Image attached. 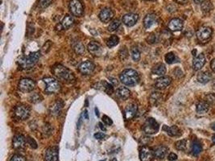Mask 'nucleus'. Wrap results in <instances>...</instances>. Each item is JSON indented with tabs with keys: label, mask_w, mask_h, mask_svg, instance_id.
<instances>
[{
	"label": "nucleus",
	"mask_w": 215,
	"mask_h": 161,
	"mask_svg": "<svg viewBox=\"0 0 215 161\" xmlns=\"http://www.w3.org/2000/svg\"><path fill=\"white\" fill-rule=\"evenodd\" d=\"M138 20H139V16H138L137 14L129 13L126 14V15L123 17V23L126 26L132 27L136 24Z\"/></svg>",
	"instance_id": "nucleus-14"
},
{
	"label": "nucleus",
	"mask_w": 215,
	"mask_h": 161,
	"mask_svg": "<svg viewBox=\"0 0 215 161\" xmlns=\"http://www.w3.org/2000/svg\"><path fill=\"white\" fill-rule=\"evenodd\" d=\"M59 148L57 147L48 148L45 152V161H58Z\"/></svg>",
	"instance_id": "nucleus-11"
},
{
	"label": "nucleus",
	"mask_w": 215,
	"mask_h": 161,
	"mask_svg": "<svg viewBox=\"0 0 215 161\" xmlns=\"http://www.w3.org/2000/svg\"><path fill=\"white\" fill-rule=\"evenodd\" d=\"M94 68H95V66H94L93 62L89 61H86L81 64L80 66H79L78 69L84 75H89V74H91L93 73V71L94 70Z\"/></svg>",
	"instance_id": "nucleus-12"
},
{
	"label": "nucleus",
	"mask_w": 215,
	"mask_h": 161,
	"mask_svg": "<svg viewBox=\"0 0 215 161\" xmlns=\"http://www.w3.org/2000/svg\"><path fill=\"white\" fill-rule=\"evenodd\" d=\"M95 114L97 116H98H98H99V111H98V108H97V107H96V108H95Z\"/></svg>",
	"instance_id": "nucleus-59"
},
{
	"label": "nucleus",
	"mask_w": 215,
	"mask_h": 161,
	"mask_svg": "<svg viewBox=\"0 0 215 161\" xmlns=\"http://www.w3.org/2000/svg\"><path fill=\"white\" fill-rule=\"evenodd\" d=\"M163 130L164 131L167 132V134L170 136L175 137V136H180L181 135V131L180 129L177 127L176 126H164Z\"/></svg>",
	"instance_id": "nucleus-23"
},
{
	"label": "nucleus",
	"mask_w": 215,
	"mask_h": 161,
	"mask_svg": "<svg viewBox=\"0 0 215 161\" xmlns=\"http://www.w3.org/2000/svg\"><path fill=\"white\" fill-rule=\"evenodd\" d=\"M114 17V12L110 8L102 9L99 13V19L102 22L108 23L110 22Z\"/></svg>",
	"instance_id": "nucleus-16"
},
{
	"label": "nucleus",
	"mask_w": 215,
	"mask_h": 161,
	"mask_svg": "<svg viewBox=\"0 0 215 161\" xmlns=\"http://www.w3.org/2000/svg\"><path fill=\"white\" fill-rule=\"evenodd\" d=\"M105 134H103V133L102 132H97L96 134H94V138L97 139H102L105 138Z\"/></svg>",
	"instance_id": "nucleus-51"
},
{
	"label": "nucleus",
	"mask_w": 215,
	"mask_h": 161,
	"mask_svg": "<svg viewBox=\"0 0 215 161\" xmlns=\"http://www.w3.org/2000/svg\"><path fill=\"white\" fill-rule=\"evenodd\" d=\"M171 82H172V78L170 77H162L156 80L155 85L157 89H164L168 87L171 84Z\"/></svg>",
	"instance_id": "nucleus-19"
},
{
	"label": "nucleus",
	"mask_w": 215,
	"mask_h": 161,
	"mask_svg": "<svg viewBox=\"0 0 215 161\" xmlns=\"http://www.w3.org/2000/svg\"><path fill=\"white\" fill-rule=\"evenodd\" d=\"M18 87L20 91L24 92V93H29L35 89L36 82L32 79L23 78L20 80Z\"/></svg>",
	"instance_id": "nucleus-6"
},
{
	"label": "nucleus",
	"mask_w": 215,
	"mask_h": 161,
	"mask_svg": "<svg viewBox=\"0 0 215 161\" xmlns=\"http://www.w3.org/2000/svg\"><path fill=\"white\" fill-rule=\"evenodd\" d=\"M73 49L74 50V52H76L77 54L78 55H82L85 51V46L83 45L81 42L77 41L73 44Z\"/></svg>",
	"instance_id": "nucleus-32"
},
{
	"label": "nucleus",
	"mask_w": 215,
	"mask_h": 161,
	"mask_svg": "<svg viewBox=\"0 0 215 161\" xmlns=\"http://www.w3.org/2000/svg\"><path fill=\"white\" fill-rule=\"evenodd\" d=\"M43 134H47V133H48V134H49V135H50V134L52 133V127H51L50 125L45 124L44 126H43Z\"/></svg>",
	"instance_id": "nucleus-48"
},
{
	"label": "nucleus",
	"mask_w": 215,
	"mask_h": 161,
	"mask_svg": "<svg viewBox=\"0 0 215 161\" xmlns=\"http://www.w3.org/2000/svg\"><path fill=\"white\" fill-rule=\"evenodd\" d=\"M183 22L180 19H172L168 23V29L172 32H179L182 30Z\"/></svg>",
	"instance_id": "nucleus-20"
},
{
	"label": "nucleus",
	"mask_w": 215,
	"mask_h": 161,
	"mask_svg": "<svg viewBox=\"0 0 215 161\" xmlns=\"http://www.w3.org/2000/svg\"><path fill=\"white\" fill-rule=\"evenodd\" d=\"M119 79L123 84L127 86H135L138 84L139 80L138 73L131 69L123 70L120 74Z\"/></svg>",
	"instance_id": "nucleus-2"
},
{
	"label": "nucleus",
	"mask_w": 215,
	"mask_h": 161,
	"mask_svg": "<svg viewBox=\"0 0 215 161\" xmlns=\"http://www.w3.org/2000/svg\"><path fill=\"white\" fill-rule=\"evenodd\" d=\"M194 1L197 4H201V3H202V2H204V0H194Z\"/></svg>",
	"instance_id": "nucleus-58"
},
{
	"label": "nucleus",
	"mask_w": 215,
	"mask_h": 161,
	"mask_svg": "<svg viewBox=\"0 0 215 161\" xmlns=\"http://www.w3.org/2000/svg\"><path fill=\"white\" fill-rule=\"evenodd\" d=\"M138 111V107L135 103H130L127 105L124 110V117L126 120L132 119Z\"/></svg>",
	"instance_id": "nucleus-13"
},
{
	"label": "nucleus",
	"mask_w": 215,
	"mask_h": 161,
	"mask_svg": "<svg viewBox=\"0 0 215 161\" xmlns=\"http://www.w3.org/2000/svg\"><path fill=\"white\" fill-rule=\"evenodd\" d=\"M99 127H100V129L102 130V131H107V128L105 127L104 126V125H103V123L102 122H99Z\"/></svg>",
	"instance_id": "nucleus-55"
},
{
	"label": "nucleus",
	"mask_w": 215,
	"mask_h": 161,
	"mask_svg": "<svg viewBox=\"0 0 215 161\" xmlns=\"http://www.w3.org/2000/svg\"><path fill=\"white\" fill-rule=\"evenodd\" d=\"M62 107H63V102L61 100H57L49 108V112L52 115H58Z\"/></svg>",
	"instance_id": "nucleus-22"
},
{
	"label": "nucleus",
	"mask_w": 215,
	"mask_h": 161,
	"mask_svg": "<svg viewBox=\"0 0 215 161\" xmlns=\"http://www.w3.org/2000/svg\"><path fill=\"white\" fill-rule=\"evenodd\" d=\"M213 8V5L211 3L210 1L209 0H206V1H204V2L202 3V11L204 12V13H209V11L212 10Z\"/></svg>",
	"instance_id": "nucleus-35"
},
{
	"label": "nucleus",
	"mask_w": 215,
	"mask_h": 161,
	"mask_svg": "<svg viewBox=\"0 0 215 161\" xmlns=\"http://www.w3.org/2000/svg\"><path fill=\"white\" fill-rule=\"evenodd\" d=\"M119 55L120 60L123 61H125V60L128 57V51H127V49L126 48V47H123V48H122L120 49Z\"/></svg>",
	"instance_id": "nucleus-41"
},
{
	"label": "nucleus",
	"mask_w": 215,
	"mask_h": 161,
	"mask_svg": "<svg viewBox=\"0 0 215 161\" xmlns=\"http://www.w3.org/2000/svg\"><path fill=\"white\" fill-rule=\"evenodd\" d=\"M102 122H104L105 124L108 125V126H111V125L113 124V121L111 120V118L108 117L107 115L102 116Z\"/></svg>",
	"instance_id": "nucleus-46"
},
{
	"label": "nucleus",
	"mask_w": 215,
	"mask_h": 161,
	"mask_svg": "<svg viewBox=\"0 0 215 161\" xmlns=\"http://www.w3.org/2000/svg\"><path fill=\"white\" fill-rule=\"evenodd\" d=\"M176 57L173 52H168L165 55V61L168 64H173L174 62H176Z\"/></svg>",
	"instance_id": "nucleus-39"
},
{
	"label": "nucleus",
	"mask_w": 215,
	"mask_h": 161,
	"mask_svg": "<svg viewBox=\"0 0 215 161\" xmlns=\"http://www.w3.org/2000/svg\"><path fill=\"white\" fill-rule=\"evenodd\" d=\"M70 10L71 13L76 16H81L83 14V6L79 0L70 1Z\"/></svg>",
	"instance_id": "nucleus-9"
},
{
	"label": "nucleus",
	"mask_w": 215,
	"mask_h": 161,
	"mask_svg": "<svg viewBox=\"0 0 215 161\" xmlns=\"http://www.w3.org/2000/svg\"><path fill=\"white\" fill-rule=\"evenodd\" d=\"M206 64V57H205V55L203 53H200L198 54L195 58L194 59V61H193V69H194L195 71H198V70H200L203 66H205Z\"/></svg>",
	"instance_id": "nucleus-15"
},
{
	"label": "nucleus",
	"mask_w": 215,
	"mask_h": 161,
	"mask_svg": "<svg viewBox=\"0 0 215 161\" xmlns=\"http://www.w3.org/2000/svg\"><path fill=\"white\" fill-rule=\"evenodd\" d=\"M213 30L209 27H202L197 32V37L199 41L206 42L211 38Z\"/></svg>",
	"instance_id": "nucleus-8"
},
{
	"label": "nucleus",
	"mask_w": 215,
	"mask_h": 161,
	"mask_svg": "<svg viewBox=\"0 0 215 161\" xmlns=\"http://www.w3.org/2000/svg\"><path fill=\"white\" fill-rule=\"evenodd\" d=\"M202 146L201 143L198 140H194L192 144V148H191V152L194 155H198L199 153L202 152Z\"/></svg>",
	"instance_id": "nucleus-31"
},
{
	"label": "nucleus",
	"mask_w": 215,
	"mask_h": 161,
	"mask_svg": "<svg viewBox=\"0 0 215 161\" xmlns=\"http://www.w3.org/2000/svg\"><path fill=\"white\" fill-rule=\"evenodd\" d=\"M157 23V15L154 14H148L143 20V26L146 29L151 28Z\"/></svg>",
	"instance_id": "nucleus-18"
},
{
	"label": "nucleus",
	"mask_w": 215,
	"mask_h": 161,
	"mask_svg": "<svg viewBox=\"0 0 215 161\" xmlns=\"http://www.w3.org/2000/svg\"><path fill=\"white\" fill-rule=\"evenodd\" d=\"M213 85V89H215V80H213V85Z\"/></svg>",
	"instance_id": "nucleus-61"
},
{
	"label": "nucleus",
	"mask_w": 215,
	"mask_h": 161,
	"mask_svg": "<svg viewBox=\"0 0 215 161\" xmlns=\"http://www.w3.org/2000/svg\"><path fill=\"white\" fill-rule=\"evenodd\" d=\"M28 99L32 103H38L43 100V97L40 93H33L29 96Z\"/></svg>",
	"instance_id": "nucleus-34"
},
{
	"label": "nucleus",
	"mask_w": 215,
	"mask_h": 161,
	"mask_svg": "<svg viewBox=\"0 0 215 161\" xmlns=\"http://www.w3.org/2000/svg\"><path fill=\"white\" fill-rule=\"evenodd\" d=\"M120 24H121V21L119 20H115L110 24L108 27V30L110 32H115L119 28Z\"/></svg>",
	"instance_id": "nucleus-37"
},
{
	"label": "nucleus",
	"mask_w": 215,
	"mask_h": 161,
	"mask_svg": "<svg viewBox=\"0 0 215 161\" xmlns=\"http://www.w3.org/2000/svg\"><path fill=\"white\" fill-rule=\"evenodd\" d=\"M52 3V0H40L39 6L41 8H46Z\"/></svg>",
	"instance_id": "nucleus-44"
},
{
	"label": "nucleus",
	"mask_w": 215,
	"mask_h": 161,
	"mask_svg": "<svg viewBox=\"0 0 215 161\" xmlns=\"http://www.w3.org/2000/svg\"><path fill=\"white\" fill-rule=\"evenodd\" d=\"M147 41H148V43H149V44H154V43H156V41H157V36L155 35V34H151V35L147 38Z\"/></svg>",
	"instance_id": "nucleus-47"
},
{
	"label": "nucleus",
	"mask_w": 215,
	"mask_h": 161,
	"mask_svg": "<svg viewBox=\"0 0 215 161\" xmlns=\"http://www.w3.org/2000/svg\"><path fill=\"white\" fill-rule=\"evenodd\" d=\"M88 50H89V52H91L92 54L95 55H98L102 51V48H101V45L95 41H92L90 42L89 44H88Z\"/></svg>",
	"instance_id": "nucleus-26"
},
{
	"label": "nucleus",
	"mask_w": 215,
	"mask_h": 161,
	"mask_svg": "<svg viewBox=\"0 0 215 161\" xmlns=\"http://www.w3.org/2000/svg\"><path fill=\"white\" fill-rule=\"evenodd\" d=\"M131 57H132V59L135 61H139V59H140V52H139V49L136 47H133L131 48Z\"/></svg>",
	"instance_id": "nucleus-40"
},
{
	"label": "nucleus",
	"mask_w": 215,
	"mask_h": 161,
	"mask_svg": "<svg viewBox=\"0 0 215 161\" xmlns=\"http://www.w3.org/2000/svg\"><path fill=\"white\" fill-rule=\"evenodd\" d=\"M111 161H117V159H115V158H114V159H112V160H111Z\"/></svg>",
	"instance_id": "nucleus-62"
},
{
	"label": "nucleus",
	"mask_w": 215,
	"mask_h": 161,
	"mask_svg": "<svg viewBox=\"0 0 215 161\" xmlns=\"http://www.w3.org/2000/svg\"><path fill=\"white\" fill-rule=\"evenodd\" d=\"M27 143L28 144V145H30V147L32 148H33V149H36V148H37V144L36 142V140L34 139H32V138L31 137H28V139H27Z\"/></svg>",
	"instance_id": "nucleus-45"
},
{
	"label": "nucleus",
	"mask_w": 215,
	"mask_h": 161,
	"mask_svg": "<svg viewBox=\"0 0 215 161\" xmlns=\"http://www.w3.org/2000/svg\"><path fill=\"white\" fill-rule=\"evenodd\" d=\"M173 73L174 75H175L176 77H180L183 76V72L181 71L180 69H179V68H176V69L174 70Z\"/></svg>",
	"instance_id": "nucleus-50"
},
{
	"label": "nucleus",
	"mask_w": 215,
	"mask_h": 161,
	"mask_svg": "<svg viewBox=\"0 0 215 161\" xmlns=\"http://www.w3.org/2000/svg\"><path fill=\"white\" fill-rule=\"evenodd\" d=\"M102 87H103V90H104L107 94H112L114 92V88L113 85H111L110 83L107 82V81H102Z\"/></svg>",
	"instance_id": "nucleus-36"
},
{
	"label": "nucleus",
	"mask_w": 215,
	"mask_h": 161,
	"mask_svg": "<svg viewBox=\"0 0 215 161\" xmlns=\"http://www.w3.org/2000/svg\"><path fill=\"white\" fill-rule=\"evenodd\" d=\"M10 161H27L26 158L20 154H15L13 156L11 157V159Z\"/></svg>",
	"instance_id": "nucleus-43"
},
{
	"label": "nucleus",
	"mask_w": 215,
	"mask_h": 161,
	"mask_svg": "<svg viewBox=\"0 0 215 161\" xmlns=\"http://www.w3.org/2000/svg\"><path fill=\"white\" fill-rule=\"evenodd\" d=\"M152 72L153 74H156L158 76H164L166 73V67L162 63L157 64L152 68Z\"/></svg>",
	"instance_id": "nucleus-27"
},
{
	"label": "nucleus",
	"mask_w": 215,
	"mask_h": 161,
	"mask_svg": "<svg viewBox=\"0 0 215 161\" xmlns=\"http://www.w3.org/2000/svg\"><path fill=\"white\" fill-rule=\"evenodd\" d=\"M43 82L46 84L44 92L47 94H57L61 90V85L56 79L52 77H46L43 79Z\"/></svg>",
	"instance_id": "nucleus-4"
},
{
	"label": "nucleus",
	"mask_w": 215,
	"mask_h": 161,
	"mask_svg": "<svg viewBox=\"0 0 215 161\" xmlns=\"http://www.w3.org/2000/svg\"><path fill=\"white\" fill-rule=\"evenodd\" d=\"M119 42V38L117 36H112L107 40V45L109 48H112L117 45Z\"/></svg>",
	"instance_id": "nucleus-33"
},
{
	"label": "nucleus",
	"mask_w": 215,
	"mask_h": 161,
	"mask_svg": "<svg viewBox=\"0 0 215 161\" xmlns=\"http://www.w3.org/2000/svg\"><path fill=\"white\" fill-rule=\"evenodd\" d=\"M109 80H110V82L111 83V85H114V86L119 85V81H118V80L116 78H114V77H109Z\"/></svg>",
	"instance_id": "nucleus-53"
},
{
	"label": "nucleus",
	"mask_w": 215,
	"mask_h": 161,
	"mask_svg": "<svg viewBox=\"0 0 215 161\" xmlns=\"http://www.w3.org/2000/svg\"><path fill=\"white\" fill-rule=\"evenodd\" d=\"M168 160L170 161L176 160V159H177V155H176V154H174V153H170V154L168 155Z\"/></svg>",
	"instance_id": "nucleus-52"
},
{
	"label": "nucleus",
	"mask_w": 215,
	"mask_h": 161,
	"mask_svg": "<svg viewBox=\"0 0 215 161\" xmlns=\"http://www.w3.org/2000/svg\"><path fill=\"white\" fill-rule=\"evenodd\" d=\"M82 114H83V116H84V118H85V119H88V118H89V116H88V113H87V110L84 111Z\"/></svg>",
	"instance_id": "nucleus-56"
},
{
	"label": "nucleus",
	"mask_w": 215,
	"mask_h": 161,
	"mask_svg": "<svg viewBox=\"0 0 215 161\" xmlns=\"http://www.w3.org/2000/svg\"><path fill=\"white\" fill-rule=\"evenodd\" d=\"M206 102L209 105L215 104V94H209L206 96Z\"/></svg>",
	"instance_id": "nucleus-42"
},
{
	"label": "nucleus",
	"mask_w": 215,
	"mask_h": 161,
	"mask_svg": "<svg viewBox=\"0 0 215 161\" xmlns=\"http://www.w3.org/2000/svg\"><path fill=\"white\" fill-rule=\"evenodd\" d=\"M168 148L167 147L164 146H160L157 147V148H155L154 152V156L157 159H164L168 154Z\"/></svg>",
	"instance_id": "nucleus-21"
},
{
	"label": "nucleus",
	"mask_w": 215,
	"mask_h": 161,
	"mask_svg": "<svg viewBox=\"0 0 215 161\" xmlns=\"http://www.w3.org/2000/svg\"><path fill=\"white\" fill-rule=\"evenodd\" d=\"M175 147L177 150L179 151H185L187 147V140L186 139H182L179 140L175 144Z\"/></svg>",
	"instance_id": "nucleus-38"
},
{
	"label": "nucleus",
	"mask_w": 215,
	"mask_h": 161,
	"mask_svg": "<svg viewBox=\"0 0 215 161\" xmlns=\"http://www.w3.org/2000/svg\"><path fill=\"white\" fill-rule=\"evenodd\" d=\"M209 110V104L206 102H200L197 105V112L200 114H204L207 113Z\"/></svg>",
	"instance_id": "nucleus-28"
},
{
	"label": "nucleus",
	"mask_w": 215,
	"mask_h": 161,
	"mask_svg": "<svg viewBox=\"0 0 215 161\" xmlns=\"http://www.w3.org/2000/svg\"><path fill=\"white\" fill-rule=\"evenodd\" d=\"M15 117L20 120L28 119L30 116V109L28 106L25 105H18L14 110Z\"/></svg>",
	"instance_id": "nucleus-7"
},
{
	"label": "nucleus",
	"mask_w": 215,
	"mask_h": 161,
	"mask_svg": "<svg viewBox=\"0 0 215 161\" xmlns=\"http://www.w3.org/2000/svg\"><path fill=\"white\" fill-rule=\"evenodd\" d=\"M187 1H188V0H176V2L180 3V4H184V3H185Z\"/></svg>",
	"instance_id": "nucleus-57"
},
{
	"label": "nucleus",
	"mask_w": 215,
	"mask_h": 161,
	"mask_svg": "<svg viewBox=\"0 0 215 161\" xmlns=\"http://www.w3.org/2000/svg\"><path fill=\"white\" fill-rule=\"evenodd\" d=\"M146 1H153V0H146Z\"/></svg>",
	"instance_id": "nucleus-63"
},
{
	"label": "nucleus",
	"mask_w": 215,
	"mask_h": 161,
	"mask_svg": "<svg viewBox=\"0 0 215 161\" xmlns=\"http://www.w3.org/2000/svg\"><path fill=\"white\" fill-rule=\"evenodd\" d=\"M116 94L121 100H126L130 96V91L126 87H119L116 91Z\"/></svg>",
	"instance_id": "nucleus-25"
},
{
	"label": "nucleus",
	"mask_w": 215,
	"mask_h": 161,
	"mask_svg": "<svg viewBox=\"0 0 215 161\" xmlns=\"http://www.w3.org/2000/svg\"><path fill=\"white\" fill-rule=\"evenodd\" d=\"M162 100V95L159 92H154L150 96V103L152 106H157Z\"/></svg>",
	"instance_id": "nucleus-30"
},
{
	"label": "nucleus",
	"mask_w": 215,
	"mask_h": 161,
	"mask_svg": "<svg viewBox=\"0 0 215 161\" xmlns=\"http://www.w3.org/2000/svg\"><path fill=\"white\" fill-rule=\"evenodd\" d=\"M214 21H215V18H214Z\"/></svg>",
	"instance_id": "nucleus-64"
},
{
	"label": "nucleus",
	"mask_w": 215,
	"mask_h": 161,
	"mask_svg": "<svg viewBox=\"0 0 215 161\" xmlns=\"http://www.w3.org/2000/svg\"><path fill=\"white\" fill-rule=\"evenodd\" d=\"M139 158L141 161H152L154 158L153 151L148 147H143L139 151Z\"/></svg>",
	"instance_id": "nucleus-10"
},
{
	"label": "nucleus",
	"mask_w": 215,
	"mask_h": 161,
	"mask_svg": "<svg viewBox=\"0 0 215 161\" xmlns=\"http://www.w3.org/2000/svg\"><path fill=\"white\" fill-rule=\"evenodd\" d=\"M212 141H213V144H215V135H213V137H212Z\"/></svg>",
	"instance_id": "nucleus-60"
},
{
	"label": "nucleus",
	"mask_w": 215,
	"mask_h": 161,
	"mask_svg": "<svg viewBox=\"0 0 215 161\" xmlns=\"http://www.w3.org/2000/svg\"><path fill=\"white\" fill-rule=\"evenodd\" d=\"M159 126L158 122L153 118H149L146 120V122H144V124L142 126V130L143 132H145L147 135H153L156 133L158 132Z\"/></svg>",
	"instance_id": "nucleus-5"
},
{
	"label": "nucleus",
	"mask_w": 215,
	"mask_h": 161,
	"mask_svg": "<svg viewBox=\"0 0 215 161\" xmlns=\"http://www.w3.org/2000/svg\"><path fill=\"white\" fill-rule=\"evenodd\" d=\"M52 73L59 80L64 82L71 83L75 80L74 75L69 69L61 65H57L52 67Z\"/></svg>",
	"instance_id": "nucleus-1"
},
{
	"label": "nucleus",
	"mask_w": 215,
	"mask_h": 161,
	"mask_svg": "<svg viewBox=\"0 0 215 161\" xmlns=\"http://www.w3.org/2000/svg\"><path fill=\"white\" fill-rule=\"evenodd\" d=\"M197 79L200 83L202 84H206L208 83L209 80H211L212 79V75L210 74V73L208 71H205V72H201L198 73Z\"/></svg>",
	"instance_id": "nucleus-24"
},
{
	"label": "nucleus",
	"mask_w": 215,
	"mask_h": 161,
	"mask_svg": "<svg viewBox=\"0 0 215 161\" xmlns=\"http://www.w3.org/2000/svg\"><path fill=\"white\" fill-rule=\"evenodd\" d=\"M74 18L72 17L71 15H65L63 20H62V21H61V25H62V27H63V28L68 29V28H70V27L74 24Z\"/></svg>",
	"instance_id": "nucleus-29"
},
{
	"label": "nucleus",
	"mask_w": 215,
	"mask_h": 161,
	"mask_svg": "<svg viewBox=\"0 0 215 161\" xmlns=\"http://www.w3.org/2000/svg\"><path fill=\"white\" fill-rule=\"evenodd\" d=\"M40 57V53L39 52H35L30 53L28 56L24 57L20 60V65L24 69H29L32 68L37 63V61Z\"/></svg>",
	"instance_id": "nucleus-3"
},
{
	"label": "nucleus",
	"mask_w": 215,
	"mask_h": 161,
	"mask_svg": "<svg viewBox=\"0 0 215 161\" xmlns=\"http://www.w3.org/2000/svg\"><path fill=\"white\" fill-rule=\"evenodd\" d=\"M152 139V138H149V137L141 138V139H140V142H141L142 144H143V145H147V144H148L151 141H152V139Z\"/></svg>",
	"instance_id": "nucleus-49"
},
{
	"label": "nucleus",
	"mask_w": 215,
	"mask_h": 161,
	"mask_svg": "<svg viewBox=\"0 0 215 161\" xmlns=\"http://www.w3.org/2000/svg\"><path fill=\"white\" fill-rule=\"evenodd\" d=\"M27 139L23 135H16L12 140V146L15 149H21L25 146Z\"/></svg>",
	"instance_id": "nucleus-17"
},
{
	"label": "nucleus",
	"mask_w": 215,
	"mask_h": 161,
	"mask_svg": "<svg viewBox=\"0 0 215 161\" xmlns=\"http://www.w3.org/2000/svg\"><path fill=\"white\" fill-rule=\"evenodd\" d=\"M210 67H211V69H212V70H213V72L215 73V59H213V60H212V61H211Z\"/></svg>",
	"instance_id": "nucleus-54"
}]
</instances>
